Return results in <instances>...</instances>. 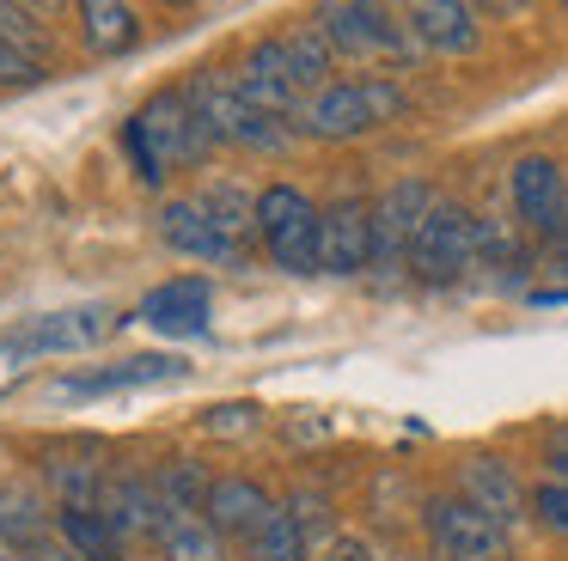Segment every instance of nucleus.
Returning a JSON list of instances; mask_svg holds the SVG:
<instances>
[{
    "mask_svg": "<svg viewBox=\"0 0 568 561\" xmlns=\"http://www.w3.org/2000/svg\"><path fill=\"white\" fill-rule=\"evenodd\" d=\"M123 146H129V165H135V177L160 190L172 171L202 165V159H209L221 141H214L202 104L190 98V85H165V92H153L148 104L129 116Z\"/></svg>",
    "mask_w": 568,
    "mask_h": 561,
    "instance_id": "nucleus-1",
    "label": "nucleus"
},
{
    "mask_svg": "<svg viewBox=\"0 0 568 561\" xmlns=\"http://www.w3.org/2000/svg\"><path fill=\"white\" fill-rule=\"evenodd\" d=\"M404 110H409L404 85L385 80V73H373V80H331L324 92L306 98L300 134H312V141H361L379 122H397Z\"/></svg>",
    "mask_w": 568,
    "mask_h": 561,
    "instance_id": "nucleus-2",
    "label": "nucleus"
},
{
    "mask_svg": "<svg viewBox=\"0 0 568 561\" xmlns=\"http://www.w3.org/2000/svg\"><path fill=\"white\" fill-rule=\"evenodd\" d=\"M190 98L202 104V116H209V129H214V141H221V146H245V153H287L294 134H300L287 116H270V110L251 104L245 85H239V73L202 68L196 80H190Z\"/></svg>",
    "mask_w": 568,
    "mask_h": 561,
    "instance_id": "nucleus-3",
    "label": "nucleus"
},
{
    "mask_svg": "<svg viewBox=\"0 0 568 561\" xmlns=\"http://www.w3.org/2000/svg\"><path fill=\"white\" fill-rule=\"evenodd\" d=\"M312 24L336 49V61H409V55H422L409 24L397 12L373 7V0H318Z\"/></svg>",
    "mask_w": 568,
    "mask_h": 561,
    "instance_id": "nucleus-4",
    "label": "nucleus"
},
{
    "mask_svg": "<svg viewBox=\"0 0 568 561\" xmlns=\"http://www.w3.org/2000/svg\"><path fill=\"white\" fill-rule=\"evenodd\" d=\"M318 226H324V207L306 190H294V183L257 190V244L270 251L275 268L318 275Z\"/></svg>",
    "mask_w": 568,
    "mask_h": 561,
    "instance_id": "nucleus-5",
    "label": "nucleus"
},
{
    "mask_svg": "<svg viewBox=\"0 0 568 561\" xmlns=\"http://www.w3.org/2000/svg\"><path fill=\"white\" fill-rule=\"evenodd\" d=\"M116 324H135V317H116L111 305H68V312H38L19 317L13 329H0V354H87L111 336Z\"/></svg>",
    "mask_w": 568,
    "mask_h": 561,
    "instance_id": "nucleus-6",
    "label": "nucleus"
},
{
    "mask_svg": "<svg viewBox=\"0 0 568 561\" xmlns=\"http://www.w3.org/2000/svg\"><path fill=\"white\" fill-rule=\"evenodd\" d=\"M465 268H477V220L458 202H434L409 238V275L428 287H453Z\"/></svg>",
    "mask_w": 568,
    "mask_h": 561,
    "instance_id": "nucleus-7",
    "label": "nucleus"
},
{
    "mask_svg": "<svg viewBox=\"0 0 568 561\" xmlns=\"http://www.w3.org/2000/svg\"><path fill=\"white\" fill-rule=\"evenodd\" d=\"M422 524H428L434 555L446 561H514V537H507L501 519H489L483 507H470L465 494H446L422 507Z\"/></svg>",
    "mask_w": 568,
    "mask_h": 561,
    "instance_id": "nucleus-8",
    "label": "nucleus"
},
{
    "mask_svg": "<svg viewBox=\"0 0 568 561\" xmlns=\"http://www.w3.org/2000/svg\"><path fill=\"white\" fill-rule=\"evenodd\" d=\"M440 195L428 190L422 177H404L373 202V268H409V238L428 220V207Z\"/></svg>",
    "mask_w": 568,
    "mask_h": 561,
    "instance_id": "nucleus-9",
    "label": "nucleus"
},
{
    "mask_svg": "<svg viewBox=\"0 0 568 561\" xmlns=\"http://www.w3.org/2000/svg\"><path fill=\"white\" fill-rule=\"evenodd\" d=\"M514 214L544 238H568V183L556 159L531 153L514 165Z\"/></svg>",
    "mask_w": 568,
    "mask_h": 561,
    "instance_id": "nucleus-10",
    "label": "nucleus"
},
{
    "mask_svg": "<svg viewBox=\"0 0 568 561\" xmlns=\"http://www.w3.org/2000/svg\"><path fill=\"white\" fill-rule=\"evenodd\" d=\"M373 268V207L367 202H336L324 207L318 226V275H361Z\"/></svg>",
    "mask_w": 568,
    "mask_h": 561,
    "instance_id": "nucleus-11",
    "label": "nucleus"
},
{
    "mask_svg": "<svg viewBox=\"0 0 568 561\" xmlns=\"http://www.w3.org/2000/svg\"><path fill=\"white\" fill-rule=\"evenodd\" d=\"M404 24L434 55H470L483 43V24L470 0H404Z\"/></svg>",
    "mask_w": 568,
    "mask_h": 561,
    "instance_id": "nucleus-12",
    "label": "nucleus"
},
{
    "mask_svg": "<svg viewBox=\"0 0 568 561\" xmlns=\"http://www.w3.org/2000/svg\"><path fill=\"white\" fill-rule=\"evenodd\" d=\"M190 366L178 354H129L116 366H92V373H74L62 378V397H111V390H141V385H178Z\"/></svg>",
    "mask_w": 568,
    "mask_h": 561,
    "instance_id": "nucleus-13",
    "label": "nucleus"
},
{
    "mask_svg": "<svg viewBox=\"0 0 568 561\" xmlns=\"http://www.w3.org/2000/svg\"><path fill=\"white\" fill-rule=\"evenodd\" d=\"M135 324L160 329V336H202V329H209V280L178 275V280H165V287H153L148 299H141Z\"/></svg>",
    "mask_w": 568,
    "mask_h": 561,
    "instance_id": "nucleus-14",
    "label": "nucleus"
},
{
    "mask_svg": "<svg viewBox=\"0 0 568 561\" xmlns=\"http://www.w3.org/2000/svg\"><path fill=\"white\" fill-rule=\"evenodd\" d=\"M202 519H209L221 537L251 543V537L275 519V500H270V488L251 482V476H221V482H214V494H209V507H202Z\"/></svg>",
    "mask_w": 568,
    "mask_h": 561,
    "instance_id": "nucleus-15",
    "label": "nucleus"
},
{
    "mask_svg": "<svg viewBox=\"0 0 568 561\" xmlns=\"http://www.w3.org/2000/svg\"><path fill=\"white\" fill-rule=\"evenodd\" d=\"M153 226H160V238L172 244L178 256H190V263H239L233 238H226V232L214 226L202 202H165Z\"/></svg>",
    "mask_w": 568,
    "mask_h": 561,
    "instance_id": "nucleus-16",
    "label": "nucleus"
},
{
    "mask_svg": "<svg viewBox=\"0 0 568 561\" xmlns=\"http://www.w3.org/2000/svg\"><path fill=\"white\" fill-rule=\"evenodd\" d=\"M458 494L470 500V507H483L489 519H501V524H514V519H526V488H519V476L507 470V458H465L458 463Z\"/></svg>",
    "mask_w": 568,
    "mask_h": 561,
    "instance_id": "nucleus-17",
    "label": "nucleus"
},
{
    "mask_svg": "<svg viewBox=\"0 0 568 561\" xmlns=\"http://www.w3.org/2000/svg\"><path fill=\"white\" fill-rule=\"evenodd\" d=\"M43 537H50V512H43L38 488H0V561H31Z\"/></svg>",
    "mask_w": 568,
    "mask_h": 561,
    "instance_id": "nucleus-18",
    "label": "nucleus"
},
{
    "mask_svg": "<svg viewBox=\"0 0 568 561\" xmlns=\"http://www.w3.org/2000/svg\"><path fill=\"white\" fill-rule=\"evenodd\" d=\"M55 531H62V543L74 549L80 561H123V549H129V537L116 531L111 512H99V507H62Z\"/></svg>",
    "mask_w": 568,
    "mask_h": 561,
    "instance_id": "nucleus-19",
    "label": "nucleus"
},
{
    "mask_svg": "<svg viewBox=\"0 0 568 561\" xmlns=\"http://www.w3.org/2000/svg\"><path fill=\"white\" fill-rule=\"evenodd\" d=\"M74 7H80V37H87L92 55H123V49H135L141 24H135L129 0H74Z\"/></svg>",
    "mask_w": 568,
    "mask_h": 561,
    "instance_id": "nucleus-20",
    "label": "nucleus"
},
{
    "mask_svg": "<svg viewBox=\"0 0 568 561\" xmlns=\"http://www.w3.org/2000/svg\"><path fill=\"white\" fill-rule=\"evenodd\" d=\"M196 202L209 207V220L233 238V251L245 256V244L257 238V195H245L239 183H214V190H202Z\"/></svg>",
    "mask_w": 568,
    "mask_h": 561,
    "instance_id": "nucleus-21",
    "label": "nucleus"
},
{
    "mask_svg": "<svg viewBox=\"0 0 568 561\" xmlns=\"http://www.w3.org/2000/svg\"><path fill=\"white\" fill-rule=\"evenodd\" d=\"M160 549H165V561H226L221 531L202 512H172L160 531Z\"/></svg>",
    "mask_w": 568,
    "mask_h": 561,
    "instance_id": "nucleus-22",
    "label": "nucleus"
},
{
    "mask_svg": "<svg viewBox=\"0 0 568 561\" xmlns=\"http://www.w3.org/2000/svg\"><path fill=\"white\" fill-rule=\"evenodd\" d=\"M287 55H294V73H300V85H306V98L331 85V73H336V49L324 43V31H318L312 19L287 31Z\"/></svg>",
    "mask_w": 568,
    "mask_h": 561,
    "instance_id": "nucleus-23",
    "label": "nucleus"
},
{
    "mask_svg": "<svg viewBox=\"0 0 568 561\" xmlns=\"http://www.w3.org/2000/svg\"><path fill=\"white\" fill-rule=\"evenodd\" d=\"M153 482H160V494H165V507H172V512H202V507H209V494H214L209 470H202L196 458H165Z\"/></svg>",
    "mask_w": 568,
    "mask_h": 561,
    "instance_id": "nucleus-24",
    "label": "nucleus"
},
{
    "mask_svg": "<svg viewBox=\"0 0 568 561\" xmlns=\"http://www.w3.org/2000/svg\"><path fill=\"white\" fill-rule=\"evenodd\" d=\"M251 561H312L306 549V524L294 519L287 507H275V519L251 537Z\"/></svg>",
    "mask_w": 568,
    "mask_h": 561,
    "instance_id": "nucleus-25",
    "label": "nucleus"
},
{
    "mask_svg": "<svg viewBox=\"0 0 568 561\" xmlns=\"http://www.w3.org/2000/svg\"><path fill=\"white\" fill-rule=\"evenodd\" d=\"M0 37L13 49H26L31 61H50V37H43L38 12H31L26 0H0Z\"/></svg>",
    "mask_w": 568,
    "mask_h": 561,
    "instance_id": "nucleus-26",
    "label": "nucleus"
},
{
    "mask_svg": "<svg viewBox=\"0 0 568 561\" xmlns=\"http://www.w3.org/2000/svg\"><path fill=\"white\" fill-rule=\"evenodd\" d=\"M257 427H263L257 402H214V409L202 415V434H214V439H245V434H257Z\"/></svg>",
    "mask_w": 568,
    "mask_h": 561,
    "instance_id": "nucleus-27",
    "label": "nucleus"
},
{
    "mask_svg": "<svg viewBox=\"0 0 568 561\" xmlns=\"http://www.w3.org/2000/svg\"><path fill=\"white\" fill-rule=\"evenodd\" d=\"M531 512H538L544 531L568 543V482H544L538 494H531Z\"/></svg>",
    "mask_w": 568,
    "mask_h": 561,
    "instance_id": "nucleus-28",
    "label": "nucleus"
},
{
    "mask_svg": "<svg viewBox=\"0 0 568 561\" xmlns=\"http://www.w3.org/2000/svg\"><path fill=\"white\" fill-rule=\"evenodd\" d=\"M38 80H43V61H31L26 49L0 37V85H38Z\"/></svg>",
    "mask_w": 568,
    "mask_h": 561,
    "instance_id": "nucleus-29",
    "label": "nucleus"
},
{
    "mask_svg": "<svg viewBox=\"0 0 568 561\" xmlns=\"http://www.w3.org/2000/svg\"><path fill=\"white\" fill-rule=\"evenodd\" d=\"M312 561H373V549L361 543V537L336 531V537H331V543H324V549H318V555H312Z\"/></svg>",
    "mask_w": 568,
    "mask_h": 561,
    "instance_id": "nucleus-30",
    "label": "nucleus"
},
{
    "mask_svg": "<svg viewBox=\"0 0 568 561\" xmlns=\"http://www.w3.org/2000/svg\"><path fill=\"white\" fill-rule=\"evenodd\" d=\"M550 470H556V482H568V434L550 439Z\"/></svg>",
    "mask_w": 568,
    "mask_h": 561,
    "instance_id": "nucleus-31",
    "label": "nucleus"
},
{
    "mask_svg": "<svg viewBox=\"0 0 568 561\" xmlns=\"http://www.w3.org/2000/svg\"><path fill=\"white\" fill-rule=\"evenodd\" d=\"M31 561H80V555H74L68 543H50V537H43V543H38V555H31Z\"/></svg>",
    "mask_w": 568,
    "mask_h": 561,
    "instance_id": "nucleus-32",
    "label": "nucleus"
},
{
    "mask_svg": "<svg viewBox=\"0 0 568 561\" xmlns=\"http://www.w3.org/2000/svg\"><path fill=\"white\" fill-rule=\"evenodd\" d=\"M26 7H31V12H62L68 0H26Z\"/></svg>",
    "mask_w": 568,
    "mask_h": 561,
    "instance_id": "nucleus-33",
    "label": "nucleus"
},
{
    "mask_svg": "<svg viewBox=\"0 0 568 561\" xmlns=\"http://www.w3.org/2000/svg\"><path fill=\"white\" fill-rule=\"evenodd\" d=\"M470 7H514V0H470Z\"/></svg>",
    "mask_w": 568,
    "mask_h": 561,
    "instance_id": "nucleus-34",
    "label": "nucleus"
},
{
    "mask_svg": "<svg viewBox=\"0 0 568 561\" xmlns=\"http://www.w3.org/2000/svg\"><path fill=\"white\" fill-rule=\"evenodd\" d=\"M373 7H385V12H392V7H404V0H373Z\"/></svg>",
    "mask_w": 568,
    "mask_h": 561,
    "instance_id": "nucleus-35",
    "label": "nucleus"
},
{
    "mask_svg": "<svg viewBox=\"0 0 568 561\" xmlns=\"http://www.w3.org/2000/svg\"><path fill=\"white\" fill-rule=\"evenodd\" d=\"M172 7H190V0H172Z\"/></svg>",
    "mask_w": 568,
    "mask_h": 561,
    "instance_id": "nucleus-36",
    "label": "nucleus"
}]
</instances>
